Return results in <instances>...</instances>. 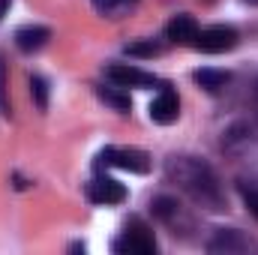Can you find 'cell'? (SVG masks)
<instances>
[{"label":"cell","instance_id":"cell-1","mask_svg":"<svg viewBox=\"0 0 258 255\" xmlns=\"http://www.w3.org/2000/svg\"><path fill=\"white\" fill-rule=\"evenodd\" d=\"M165 180L174 183L201 210L219 213V210L228 207L219 174L213 171L210 162H204L198 156H168L165 159Z\"/></svg>","mask_w":258,"mask_h":255},{"label":"cell","instance_id":"cell-2","mask_svg":"<svg viewBox=\"0 0 258 255\" xmlns=\"http://www.w3.org/2000/svg\"><path fill=\"white\" fill-rule=\"evenodd\" d=\"M222 150L234 159H258V117H240L222 132Z\"/></svg>","mask_w":258,"mask_h":255},{"label":"cell","instance_id":"cell-3","mask_svg":"<svg viewBox=\"0 0 258 255\" xmlns=\"http://www.w3.org/2000/svg\"><path fill=\"white\" fill-rule=\"evenodd\" d=\"M150 213L174 234V237H192L195 231V216L171 195H156L150 201Z\"/></svg>","mask_w":258,"mask_h":255},{"label":"cell","instance_id":"cell-4","mask_svg":"<svg viewBox=\"0 0 258 255\" xmlns=\"http://www.w3.org/2000/svg\"><path fill=\"white\" fill-rule=\"evenodd\" d=\"M96 171L102 168H123V171H135V174H147L150 171V156L144 150L135 147H105L96 153Z\"/></svg>","mask_w":258,"mask_h":255},{"label":"cell","instance_id":"cell-5","mask_svg":"<svg viewBox=\"0 0 258 255\" xmlns=\"http://www.w3.org/2000/svg\"><path fill=\"white\" fill-rule=\"evenodd\" d=\"M114 252L120 255H153L156 252V237L141 219H129L120 237L114 240Z\"/></svg>","mask_w":258,"mask_h":255},{"label":"cell","instance_id":"cell-6","mask_svg":"<svg viewBox=\"0 0 258 255\" xmlns=\"http://www.w3.org/2000/svg\"><path fill=\"white\" fill-rule=\"evenodd\" d=\"M204 249L213 255H243V252H255L258 243L240 228H216L213 237L204 243Z\"/></svg>","mask_w":258,"mask_h":255},{"label":"cell","instance_id":"cell-7","mask_svg":"<svg viewBox=\"0 0 258 255\" xmlns=\"http://www.w3.org/2000/svg\"><path fill=\"white\" fill-rule=\"evenodd\" d=\"M237 39L240 36H237V30L231 24H213V27L198 30L192 45L198 51H204V54H225V51H231L237 45Z\"/></svg>","mask_w":258,"mask_h":255},{"label":"cell","instance_id":"cell-8","mask_svg":"<svg viewBox=\"0 0 258 255\" xmlns=\"http://www.w3.org/2000/svg\"><path fill=\"white\" fill-rule=\"evenodd\" d=\"M105 78H108L111 84H117V87H141V90L159 84L156 75H150V72H144V69H138V66H129V63H111L105 69Z\"/></svg>","mask_w":258,"mask_h":255},{"label":"cell","instance_id":"cell-9","mask_svg":"<svg viewBox=\"0 0 258 255\" xmlns=\"http://www.w3.org/2000/svg\"><path fill=\"white\" fill-rule=\"evenodd\" d=\"M87 198H90L93 204H105V207L123 204V201H126V186H123L120 180L108 177V174H99V177H93V180L87 183Z\"/></svg>","mask_w":258,"mask_h":255},{"label":"cell","instance_id":"cell-10","mask_svg":"<svg viewBox=\"0 0 258 255\" xmlns=\"http://www.w3.org/2000/svg\"><path fill=\"white\" fill-rule=\"evenodd\" d=\"M177 114H180V99H177V93H174L168 84H159V93H156L153 102H150V120L159 123V126H168V123L177 120Z\"/></svg>","mask_w":258,"mask_h":255},{"label":"cell","instance_id":"cell-11","mask_svg":"<svg viewBox=\"0 0 258 255\" xmlns=\"http://www.w3.org/2000/svg\"><path fill=\"white\" fill-rule=\"evenodd\" d=\"M48 36H51L48 27H42V24H27V27L15 30V45H18V51L33 54V51H39V48L48 42Z\"/></svg>","mask_w":258,"mask_h":255},{"label":"cell","instance_id":"cell-12","mask_svg":"<svg viewBox=\"0 0 258 255\" xmlns=\"http://www.w3.org/2000/svg\"><path fill=\"white\" fill-rule=\"evenodd\" d=\"M165 36L177 45H192L195 36H198V24H195L192 15H174L165 27Z\"/></svg>","mask_w":258,"mask_h":255},{"label":"cell","instance_id":"cell-13","mask_svg":"<svg viewBox=\"0 0 258 255\" xmlns=\"http://www.w3.org/2000/svg\"><path fill=\"white\" fill-rule=\"evenodd\" d=\"M237 192H240L246 210L258 219V168H252L249 174H240L237 177Z\"/></svg>","mask_w":258,"mask_h":255},{"label":"cell","instance_id":"cell-14","mask_svg":"<svg viewBox=\"0 0 258 255\" xmlns=\"http://www.w3.org/2000/svg\"><path fill=\"white\" fill-rule=\"evenodd\" d=\"M192 78H195V84H201L207 93H219L231 81V75L225 69H198V72H192Z\"/></svg>","mask_w":258,"mask_h":255},{"label":"cell","instance_id":"cell-15","mask_svg":"<svg viewBox=\"0 0 258 255\" xmlns=\"http://www.w3.org/2000/svg\"><path fill=\"white\" fill-rule=\"evenodd\" d=\"M93 3V9L99 12V15H105V18H123L129 15V9L138 3V0H90Z\"/></svg>","mask_w":258,"mask_h":255},{"label":"cell","instance_id":"cell-16","mask_svg":"<svg viewBox=\"0 0 258 255\" xmlns=\"http://www.w3.org/2000/svg\"><path fill=\"white\" fill-rule=\"evenodd\" d=\"M96 93H99L102 102H108V105H111L114 111H120V114H126L129 108H132L129 93H123V87H117V84H114V87H99Z\"/></svg>","mask_w":258,"mask_h":255},{"label":"cell","instance_id":"cell-17","mask_svg":"<svg viewBox=\"0 0 258 255\" xmlns=\"http://www.w3.org/2000/svg\"><path fill=\"white\" fill-rule=\"evenodd\" d=\"M162 51H165V45H162V42H153V39H141V42L126 45L129 57H156V54H162Z\"/></svg>","mask_w":258,"mask_h":255},{"label":"cell","instance_id":"cell-18","mask_svg":"<svg viewBox=\"0 0 258 255\" xmlns=\"http://www.w3.org/2000/svg\"><path fill=\"white\" fill-rule=\"evenodd\" d=\"M30 96H33V102H36L39 111L48 108V81H45L42 75H33V78H30Z\"/></svg>","mask_w":258,"mask_h":255},{"label":"cell","instance_id":"cell-19","mask_svg":"<svg viewBox=\"0 0 258 255\" xmlns=\"http://www.w3.org/2000/svg\"><path fill=\"white\" fill-rule=\"evenodd\" d=\"M0 111L9 114V102H6V78H3V60H0Z\"/></svg>","mask_w":258,"mask_h":255},{"label":"cell","instance_id":"cell-20","mask_svg":"<svg viewBox=\"0 0 258 255\" xmlns=\"http://www.w3.org/2000/svg\"><path fill=\"white\" fill-rule=\"evenodd\" d=\"M252 105L258 108V78L252 81Z\"/></svg>","mask_w":258,"mask_h":255},{"label":"cell","instance_id":"cell-21","mask_svg":"<svg viewBox=\"0 0 258 255\" xmlns=\"http://www.w3.org/2000/svg\"><path fill=\"white\" fill-rule=\"evenodd\" d=\"M6 9H9V0H0V18L6 15Z\"/></svg>","mask_w":258,"mask_h":255},{"label":"cell","instance_id":"cell-22","mask_svg":"<svg viewBox=\"0 0 258 255\" xmlns=\"http://www.w3.org/2000/svg\"><path fill=\"white\" fill-rule=\"evenodd\" d=\"M243 3H252V6H258V0H243Z\"/></svg>","mask_w":258,"mask_h":255}]
</instances>
